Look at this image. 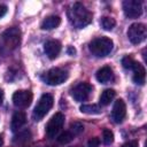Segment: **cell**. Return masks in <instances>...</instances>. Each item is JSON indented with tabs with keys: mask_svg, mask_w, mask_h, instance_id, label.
I'll list each match as a JSON object with an SVG mask.
<instances>
[{
	"mask_svg": "<svg viewBox=\"0 0 147 147\" xmlns=\"http://www.w3.org/2000/svg\"><path fill=\"white\" fill-rule=\"evenodd\" d=\"M6 13H7V6L0 5V18L3 17V16L6 15Z\"/></svg>",
	"mask_w": 147,
	"mask_h": 147,
	"instance_id": "cell-27",
	"label": "cell"
},
{
	"mask_svg": "<svg viewBox=\"0 0 147 147\" xmlns=\"http://www.w3.org/2000/svg\"><path fill=\"white\" fill-rule=\"evenodd\" d=\"M2 145H3V139H2V137L0 136V147H1Z\"/></svg>",
	"mask_w": 147,
	"mask_h": 147,
	"instance_id": "cell-30",
	"label": "cell"
},
{
	"mask_svg": "<svg viewBox=\"0 0 147 147\" xmlns=\"http://www.w3.org/2000/svg\"><path fill=\"white\" fill-rule=\"evenodd\" d=\"M68 18L75 28L82 29L92 22V14L83 3L75 2L68 9Z\"/></svg>",
	"mask_w": 147,
	"mask_h": 147,
	"instance_id": "cell-1",
	"label": "cell"
},
{
	"mask_svg": "<svg viewBox=\"0 0 147 147\" xmlns=\"http://www.w3.org/2000/svg\"><path fill=\"white\" fill-rule=\"evenodd\" d=\"M30 138H31V132L29 130L18 131V133L13 139V144L17 147H22V146H25L30 141Z\"/></svg>",
	"mask_w": 147,
	"mask_h": 147,
	"instance_id": "cell-17",
	"label": "cell"
},
{
	"mask_svg": "<svg viewBox=\"0 0 147 147\" xmlns=\"http://www.w3.org/2000/svg\"><path fill=\"white\" fill-rule=\"evenodd\" d=\"M83 131H84V126H83L82 123H79V122H74V123L70 124V132L72 133V136L80 134Z\"/></svg>",
	"mask_w": 147,
	"mask_h": 147,
	"instance_id": "cell-23",
	"label": "cell"
},
{
	"mask_svg": "<svg viewBox=\"0 0 147 147\" xmlns=\"http://www.w3.org/2000/svg\"><path fill=\"white\" fill-rule=\"evenodd\" d=\"M147 36V29L146 25L142 23H133L129 26L127 30V37L129 40L132 44H140L146 39Z\"/></svg>",
	"mask_w": 147,
	"mask_h": 147,
	"instance_id": "cell-5",
	"label": "cell"
},
{
	"mask_svg": "<svg viewBox=\"0 0 147 147\" xmlns=\"http://www.w3.org/2000/svg\"><path fill=\"white\" fill-rule=\"evenodd\" d=\"M53 103H54V99L51 94L48 93H45L40 96L37 106L34 107V110H33V118L34 121H40L41 118H44L46 116V114L51 110V108L53 107Z\"/></svg>",
	"mask_w": 147,
	"mask_h": 147,
	"instance_id": "cell-4",
	"label": "cell"
},
{
	"mask_svg": "<svg viewBox=\"0 0 147 147\" xmlns=\"http://www.w3.org/2000/svg\"><path fill=\"white\" fill-rule=\"evenodd\" d=\"M133 71V82L138 85H144L146 80V70L144 65L139 62H136L134 67L132 68Z\"/></svg>",
	"mask_w": 147,
	"mask_h": 147,
	"instance_id": "cell-13",
	"label": "cell"
},
{
	"mask_svg": "<svg viewBox=\"0 0 147 147\" xmlns=\"http://www.w3.org/2000/svg\"><path fill=\"white\" fill-rule=\"evenodd\" d=\"M136 62H137V61H134L132 56H124V57L122 59V65H123L125 69H127V70H132V68L134 67Z\"/></svg>",
	"mask_w": 147,
	"mask_h": 147,
	"instance_id": "cell-24",
	"label": "cell"
},
{
	"mask_svg": "<svg viewBox=\"0 0 147 147\" xmlns=\"http://www.w3.org/2000/svg\"><path fill=\"white\" fill-rule=\"evenodd\" d=\"M113 46H114V42H113V40L110 38H108V37H99V38L93 39L90 42L88 49L94 56L105 57L111 52Z\"/></svg>",
	"mask_w": 147,
	"mask_h": 147,
	"instance_id": "cell-2",
	"label": "cell"
},
{
	"mask_svg": "<svg viewBox=\"0 0 147 147\" xmlns=\"http://www.w3.org/2000/svg\"><path fill=\"white\" fill-rule=\"evenodd\" d=\"M26 122V116L22 111H16L11 117V130L14 132L18 131Z\"/></svg>",
	"mask_w": 147,
	"mask_h": 147,
	"instance_id": "cell-16",
	"label": "cell"
},
{
	"mask_svg": "<svg viewBox=\"0 0 147 147\" xmlns=\"http://www.w3.org/2000/svg\"><path fill=\"white\" fill-rule=\"evenodd\" d=\"M67 78H68V72L60 68H52L44 76L45 83L51 86L60 85V84L64 83L67 80Z\"/></svg>",
	"mask_w": 147,
	"mask_h": 147,
	"instance_id": "cell-6",
	"label": "cell"
},
{
	"mask_svg": "<svg viewBox=\"0 0 147 147\" xmlns=\"http://www.w3.org/2000/svg\"><path fill=\"white\" fill-rule=\"evenodd\" d=\"M61 23V17L57 15H49L46 18H44V21L41 22V29L42 30H52L55 29L60 25Z\"/></svg>",
	"mask_w": 147,
	"mask_h": 147,
	"instance_id": "cell-15",
	"label": "cell"
},
{
	"mask_svg": "<svg viewBox=\"0 0 147 147\" xmlns=\"http://www.w3.org/2000/svg\"><path fill=\"white\" fill-rule=\"evenodd\" d=\"M80 111L84 113V114H87V115H98L101 113V108L98 106V105H82L80 106Z\"/></svg>",
	"mask_w": 147,
	"mask_h": 147,
	"instance_id": "cell-19",
	"label": "cell"
},
{
	"mask_svg": "<svg viewBox=\"0 0 147 147\" xmlns=\"http://www.w3.org/2000/svg\"><path fill=\"white\" fill-rule=\"evenodd\" d=\"M44 51L51 60H54L57 57V55L61 52V42L59 40H54V39L48 40L44 45Z\"/></svg>",
	"mask_w": 147,
	"mask_h": 147,
	"instance_id": "cell-12",
	"label": "cell"
},
{
	"mask_svg": "<svg viewBox=\"0 0 147 147\" xmlns=\"http://www.w3.org/2000/svg\"><path fill=\"white\" fill-rule=\"evenodd\" d=\"M32 99H33V95L30 91H26V90H20V91H16L14 94H13V103L15 107L17 108H26L31 105L32 102Z\"/></svg>",
	"mask_w": 147,
	"mask_h": 147,
	"instance_id": "cell-9",
	"label": "cell"
},
{
	"mask_svg": "<svg viewBox=\"0 0 147 147\" xmlns=\"http://www.w3.org/2000/svg\"><path fill=\"white\" fill-rule=\"evenodd\" d=\"M2 101H3V92H2V90L0 88V105L2 103Z\"/></svg>",
	"mask_w": 147,
	"mask_h": 147,
	"instance_id": "cell-29",
	"label": "cell"
},
{
	"mask_svg": "<svg viewBox=\"0 0 147 147\" xmlns=\"http://www.w3.org/2000/svg\"><path fill=\"white\" fill-rule=\"evenodd\" d=\"M115 95H116V92H115V90H113V88H107V90L102 91V93H101V95H100V105H102V106H108V105L114 100Z\"/></svg>",
	"mask_w": 147,
	"mask_h": 147,
	"instance_id": "cell-18",
	"label": "cell"
},
{
	"mask_svg": "<svg viewBox=\"0 0 147 147\" xmlns=\"http://www.w3.org/2000/svg\"><path fill=\"white\" fill-rule=\"evenodd\" d=\"M123 10L126 17L137 18L142 14V5L139 0H125L123 2Z\"/></svg>",
	"mask_w": 147,
	"mask_h": 147,
	"instance_id": "cell-8",
	"label": "cell"
},
{
	"mask_svg": "<svg viewBox=\"0 0 147 147\" xmlns=\"http://www.w3.org/2000/svg\"><path fill=\"white\" fill-rule=\"evenodd\" d=\"M96 79L99 83L101 84H107L108 82H111L114 79V74H113V69L110 67H102L101 69H99L96 71L95 75Z\"/></svg>",
	"mask_w": 147,
	"mask_h": 147,
	"instance_id": "cell-14",
	"label": "cell"
},
{
	"mask_svg": "<svg viewBox=\"0 0 147 147\" xmlns=\"http://www.w3.org/2000/svg\"><path fill=\"white\" fill-rule=\"evenodd\" d=\"M74 147H80V146H74Z\"/></svg>",
	"mask_w": 147,
	"mask_h": 147,
	"instance_id": "cell-31",
	"label": "cell"
},
{
	"mask_svg": "<svg viewBox=\"0 0 147 147\" xmlns=\"http://www.w3.org/2000/svg\"><path fill=\"white\" fill-rule=\"evenodd\" d=\"M126 116V106L125 102L122 99H118L115 101L114 107H113V111H111V118L115 123L119 124L124 121Z\"/></svg>",
	"mask_w": 147,
	"mask_h": 147,
	"instance_id": "cell-11",
	"label": "cell"
},
{
	"mask_svg": "<svg viewBox=\"0 0 147 147\" xmlns=\"http://www.w3.org/2000/svg\"><path fill=\"white\" fill-rule=\"evenodd\" d=\"M92 90H93V87H92L91 84H88V83H79L78 85H76L72 88L71 95L76 101L83 102V101L87 100V98L90 96Z\"/></svg>",
	"mask_w": 147,
	"mask_h": 147,
	"instance_id": "cell-10",
	"label": "cell"
},
{
	"mask_svg": "<svg viewBox=\"0 0 147 147\" xmlns=\"http://www.w3.org/2000/svg\"><path fill=\"white\" fill-rule=\"evenodd\" d=\"M1 45L8 51L15 49L20 42H21V31L18 28L13 26L7 29L2 34H1Z\"/></svg>",
	"mask_w": 147,
	"mask_h": 147,
	"instance_id": "cell-3",
	"label": "cell"
},
{
	"mask_svg": "<svg viewBox=\"0 0 147 147\" xmlns=\"http://www.w3.org/2000/svg\"><path fill=\"white\" fill-rule=\"evenodd\" d=\"M63 124H64V115L62 113H56L55 115L52 116V118L49 119L46 126V136L49 139L55 138V136L62 129Z\"/></svg>",
	"mask_w": 147,
	"mask_h": 147,
	"instance_id": "cell-7",
	"label": "cell"
},
{
	"mask_svg": "<svg viewBox=\"0 0 147 147\" xmlns=\"http://www.w3.org/2000/svg\"><path fill=\"white\" fill-rule=\"evenodd\" d=\"M101 26L106 30V31H111L115 25H116V21L113 18V17H109V16H103L101 18Z\"/></svg>",
	"mask_w": 147,
	"mask_h": 147,
	"instance_id": "cell-20",
	"label": "cell"
},
{
	"mask_svg": "<svg viewBox=\"0 0 147 147\" xmlns=\"http://www.w3.org/2000/svg\"><path fill=\"white\" fill-rule=\"evenodd\" d=\"M99 146H100V139L96 137H93L87 141V147H99Z\"/></svg>",
	"mask_w": 147,
	"mask_h": 147,
	"instance_id": "cell-25",
	"label": "cell"
},
{
	"mask_svg": "<svg viewBox=\"0 0 147 147\" xmlns=\"http://www.w3.org/2000/svg\"><path fill=\"white\" fill-rule=\"evenodd\" d=\"M68 53H69L70 55H74V54L76 53V49L72 48V47H69V48H68Z\"/></svg>",
	"mask_w": 147,
	"mask_h": 147,
	"instance_id": "cell-28",
	"label": "cell"
},
{
	"mask_svg": "<svg viewBox=\"0 0 147 147\" xmlns=\"http://www.w3.org/2000/svg\"><path fill=\"white\" fill-rule=\"evenodd\" d=\"M122 147H139V146H138V141H136V140H131V141H127V142L123 144Z\"/></svg>",
	"mask_w": 147,
	"mask_h": 147,
	"instance_id": "cell-26",
	"label": "cell"
},
{
	"mask_svg": "<svg viewBox=\"0 0 147 147\" xmlns=\"http://www.w3.org/2000/svg\"><path fill=\"white\" fill-rule=\"evenodd\" d=\"M72 138H74V136H72V133H71L70 131H64V132H62V133L57 137V141H59L60 144H62V145H65V144L70 142V141L72 140Z\"/></svg>",
	"mask_w": 147,
	"mask_h": 147,
	"instance_id": "cell-22",
	"label": "cell"
},
{
	"mask_svg": "<svg viewBox=\"0 0 147 147\" xmlns=\"http://www.w3.org/2000/svg\"><path fill=\"white\" fill-rule=\"evenodd\" d=\"M102 140L105 145H110L114 142V133L109 129H105L102 131Z\"/></svg>",
	"mask_w": 147,
	"mask_h": 147,
	"instance_id": "cell-21",
	"label": "cell"
}]
</instances>
